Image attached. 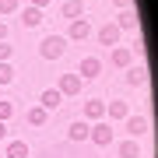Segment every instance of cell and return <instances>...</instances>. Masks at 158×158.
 <instances>
[{"label":"cell","instance_id":"6da1fadb","mask_svg":"<svg viewBox=\"0 0 158 158\" xmlns=\"http://www.w3.org/2000/svg\"><path fill=\"white\" fill-rule=\"evenodd\" d=\"M63 53H67V35H46V39L39 42V56L42 60H60Z\"/></svg>","mask_w":158,"mask_h":158},{"label":"cell","instance_id":"7a4b0ae2","mask_svg":"<svg viewBox=\"0 0 158 158\" xmlns=\"http://www.w3.org/2000/svg\"><path fill=\"white\" fill-rule=\"evenodd\" d=\"M88 137H91V144H98V148L113 144V123H106V119H98V123H88Z\"/></svg>","mask_w":158,"mask_h":158},{"label":"cell","instance_id":"3957f363","mask_svg":"<svg viewBox=\"0 0 158 158\" xmlns=\"http://www.w3.org/2000/svg\"><path fill=\"white\" fill-rule=\"evenodd\" d=\"M88 35H91L88 18H74V21H70V32H67V42H85Z\"/></svg>","mask_w":158,"mask_h":158},{"label":"cell","instance_id":"277c9868","mask_svg":"<svg viewBox=\"0 0 158 158\" xmlns=\"http://www.w3.org/2000/svg\"><path fill=\"white\" fill-rule=\"evenodd\" d=\"M102 74V60L98 56H85L81 60V67H77V77L81 81H91V77H98Z\"/></svg>","mask_w":158,"mask_h":158},{"label":"cell","instance_id":"5b68a950","mask_svg":"<svg viewBox=\"0 0 158 158\" xmlns=\"http://www.w3.org/2000/svg\"><path fill=\"white\" fill-rule=\"evenodd\" d=\"M81 88H85V81H81L77 74H63V77H60V85H56L60 95H81Z\"/></svg>","mask_w":158,"mask_h":158},{"label":"cell","instance_id":"8992f818","mask_svg":"<svg viewBox=\"0 0 158 158\" xmlns=\"http://www.w3.org/2000/svg\"><path fill=\"white\" fill-rule=\"evenodd\" d=\"M85 119H88V123L106 119V102H102V98H88L85 102Z\"/></svg>","mask_w":158,"mask_h":158},{"label":"cell","instance_id":"52a82bcc","mask_svg":"<svg viewBox=\"0 0 158 158\" xmlns=\"http://www.w3.org/2000/svg\"><path fill=\"white\" fill-rule=\"evenodd\" d=\"M98 42L109 46V49H113V46H119V28H116V21H106V25L98 28Z\"/></svg>","mask_w":158,"mask_h":158},{"label":"cell","instance_id":"ba28073f","mask_svg":"<svg viewBox=\"0 0 158 158\" xmlns=\"http://www.w3.org/2000/svg\"><path fill=\"white\" fill-rule=\"evenodd\" d=\"M127 85H130V88L148 85V70L141 67V63H130V67H127Z\"/></svg>","mask_w":158,"mask_h":158},{"label":"cell","instance_id":"9c48e42d","mask_svg":"<svg viewBox=\"0 0 158 158\" xmlns=\"http://www.w3.org/2000/svg\"><path fill=\"white\" fill-rule=\"evenodd\" d=\"M60 102H63V95H60L56 88H46L42 95H39V106L46 109V113H53V109H60Z\"/></svg>","mask_w":158,"mask_h":158},{"label":"cell","instance_id":"30bf717a","mask_svg":"<svg viewBox=\"0 0 158 158\" xmlns=\"http://www.w3.org/2000/svg\"><path fill=\"white\" fill-rule=\"evenodd\" d=\"M123 123H127V134L134 137V141H137V137H144V134H148V119H144V116H127Z\"/></svg>","mask_w":158,"mask_h":158},{"label":"cell","instance_id":"8fae6325","mask_svg":"<svg viewBox=\"0 0 158 158\" xmlns=\"http://www.w3.org/2000/svg\"><path fill=\"white\" fill-rule=\"evenodd\" d=\"M106 116L113 119V123H116V119H127V116H130V106L119 102V98H113V102H106Z\"/></svg>","mask_w":158,"mask_h":158},{"label":"cell","instance_id":"7c38bea8","mask_svg":"<svg viewBox=\"0 0 158 158\" xmlns=\"http://www.w3.org/2000/svg\"><path fill=\"white\" fill-rule=\"evenodd\" d=\"M18 11H21V25L25 28H39L42 25V11L39 7H18Z\"/></svg>","mask_w":158,"mask_h":158},{"label":"cell","instance_id":"4fadbf2b","mask_svg":"<svg viewBox=\"0 0 158 158\" xmlns=\"http://www.w3.org/2000/svg\"><path fill=\"white\" fill-rule=\"evenodd\" d=\"M116 28L119 32H137V11H134V7H127V11L116 18Z\"/></svg>","mask_w":158,"mask_h":158},{"label":"cell","instance_id":"5bb4252c","mask_svg":"<svg viewBox=\"0 0 158 158\" xmlns=\"http://www.w3.org/2000/svg\"><path fill=\"white\" fill-rule=\"evenodd\" d=\"M116 155H119V158H141V144H137L134 137H127V141L116 144Z\"/></svg>","mask_w":158,"mask_h":158},{"label":"cell","instance_id":"9a60e30c","mask_svg":"<svg viewBox=\"0 0 158 158\" xmlns=\"http://www.w3.org/2000/svg\"><path fill=\"white\" fill-rule=\"evenodd\" d=\"M130 63H134V49H127V46H116L113 49V67H130Z\"/></svg>","mask_w":158,"mask_h":158},{"label":"cell","instance_id":"2e32d148","mask_svg":"<svg viewBox=\"0 0 158 158\" xmlns=\"http://www.w3.org/2000/svg\"><path fill=\"white\" fill-rule=\"evenodd\" d=\"M60 14L63 18H85V4H81V0H63V7H60Z\"/></svg>","mask_w":158,"mask_h":158},{"label":"cell","instance_id":"e0dca14e","mask_svg":"<svg viewBox=\"0 0 158 158\" xmlns=\"http://www.w3.org/2000/svg\"><path fill=\"white\" fill-rule=\"evenodd\" d=\"M4 158H28V141H11L4 148Z\"/></svg>","mask_w":158,"mask_h":158},{"label":"cell","instance_id":"ac0fdd59","mask_svg":"<svg viewBox=\"0 0 158 158\" xmlns=\"http://www.w3.org/2000/svg\"><path fill=\"white\" fill-rule=\"evenodd\" d=\"M67 137L70 141H85L88 137V119H74V123L67 127Z\"/></svg>","mask_w":158,"mask_h":158},{"label":"cell","instance_id":"d6986e66","mask_svg":"<svg viewBox=\"0 0 158 158\" xmlns=\"http://www.w3.org/2000/svg\"><path fill=\"white\" fill-rule=\"evenodd\" d=\"M46 119H49V113H46L42 106H32V109H28V123H32V127H42Z\"/></svg>","mask_w":158,"mask_h":158},{"label":"cell","instance_id":"ffe728a7","mask_svg":"<svg viewBox=\"0 0 158 158\" xmlns=\"http://www.w3.org/2000/svg\"><path fill=\"white\" fill-rule=\"evenodd\" d=\"M14 81V67H11V60H4L0 63V88H7Z\"/></svg>","mask_w":158,"mask_h":158},{"label":"cell","instance_id":"44dd1931","mask_svg":"<svg viewBox=\"0 0 158 158\" xmlns=\"http://www.w3.org/2000/svg\"><path fill=\"white\" fill-rule=\"evenodd\" d=\"M11 116H14V106H11V102H4V98H0V123H7Z\"/></svg>","mask_w":158,"mask_h":158},{"label":"cell","instance_id":"7402d4cb","mask_svg":"<svg viewBox=\"0 0 158 158\" xmlns=\"http://www.w3.org/2000/svg\"><path fill=\"white\" fill-rule=\"evenodd\" d=\"M21 7V0H0V14H14Z\"/></svg>","mask_w":158,"mask_h":158},{"label":"cell","instance_id":"603a6c76","mask_svg":"<svg viewBox=\"0 0 158 158\" xmlns=\"http://www.w3.org/2000/svg\"><path fill=\"white\" fill-rule=\"evenodd\" d=\"M4 60H11V46H7V42H0V63H4Z\"/></svg>","mask_w":158,"mask_h":158},{"label":"cell","instance_id":"cb8c5ba5","mask_svg":"<svg viewBox=\"0 0 158 158\" xmlns=\"http://www.w3.org/2000/svg\"><path fill=\"white\" fill-rule=\"evenodd\" d=\"M0 42H7V21H0Z\"/></svg>","mask_w":158,"mask_h":158},{"label":"cell","instance_id":"d4e9b609","mask_svg":"<svg viewBox=\"0 0 158 158\" xmlns=\"http://www.w3.org/2000/svg\"><path fill=\"white\" fill-rule=\"evenodd\" d=\"M46 4H49V0H32V4H28V7H39V11H42V7H46Z\"/></svg>","mask_w":158,"mask_h":158},{"label":"cell","instance_id":"484cf974","mask_svg":"<svg viewBox=\"0 0 158 158\" xmlns=\"http://www.w3.org/2000/svg\"><path fill=\"white\" fill-rule=\"evenodd\" d=\"M116 4H119V7H123V11H127V7H130V4H134V0H116Z\"/></svg>","mask_w":158,"mask_h":158},{"label":"cell","instance_id":"4316f807","mask_svg":"<svg viewBox=\"0 0 158 158\" xmlns=\"http://www.w3.org/2000/svg\"><path fill=\"white\" fill-rule=\"evenodd\" d=\"M4 137H7V123H0V141H4Z\"/></svg>","mask_w":158,"mask_h":158},{"label":"cell","instance_id":"83f0119b","mask_svg":"<svg viewBox=\"0 0 158 158\" xmlns=\"http://www.w3.org/2000/svg\"><path fill=\"white\" fill-rule=\"evenodd\" d=\"M0 158H4V155H0Z\"/></svg>","mask_w":158,"mask_h":158},{"label":"cell","instance_id":"f1b7e54d","mask_svg":"<svg viewBox=\"0 0 158 158\" xmlns=\"http://www.w3.org/2000/svg\"><path fill=\"white\" fill-rule=\"evenodd\" d=\"M60 4H63V0H60Z\"/></svg>","mask_w":158,"mask_h":158}]
</instances>
